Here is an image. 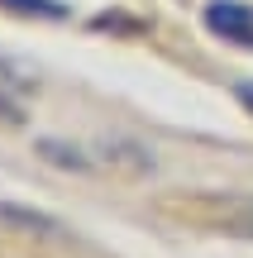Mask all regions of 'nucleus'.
<instances>
[{
	"instance_id": "nucleus-1",
	"label": "nucleus",
	"mask_w": 253,
	"mask_h": 258,
	"mask_svg": "<svg viewBox=\"0 0 253 258\" xmlns=\"http://www.w3.org/2000/svg\"><path fill=\"white\" fill-rule=\"evenodd\" d=\"M206 29L225 43L253 48V5H239V0H210L206 5Z\"/></svg>"
},
{
	"instance_id": "nucleus-2",
	"label": "nucleus",
	"mask_w": 253,
	"mask_h": 258,
	"mask_svg": "<svg viewBox=\"0 0 253 258\" xmlns=\"http://www.w3.org/2000/svg\"><path fill=\"white\" fill-rule=\"evenodd\" d=\"M0 5H10L15 15H38V19H57L62 15L57 0H0Z\"/></svg>"
},
{
	"instance_id": "nucleus-3",
	"label": "nucleus",
	"mask_w": 253,
	"mask_h": 258,
	"mask_svg": "<svg viewBox=\"0 0 253 258\" xmlns=\"http://www.w3.org/2000/svg\"><path fill=\"white\" fill-rule=\"evenodd\" d=\"M239 101H244L248 110H253V86H239Z\"/></svg>"
}]
</instances>
